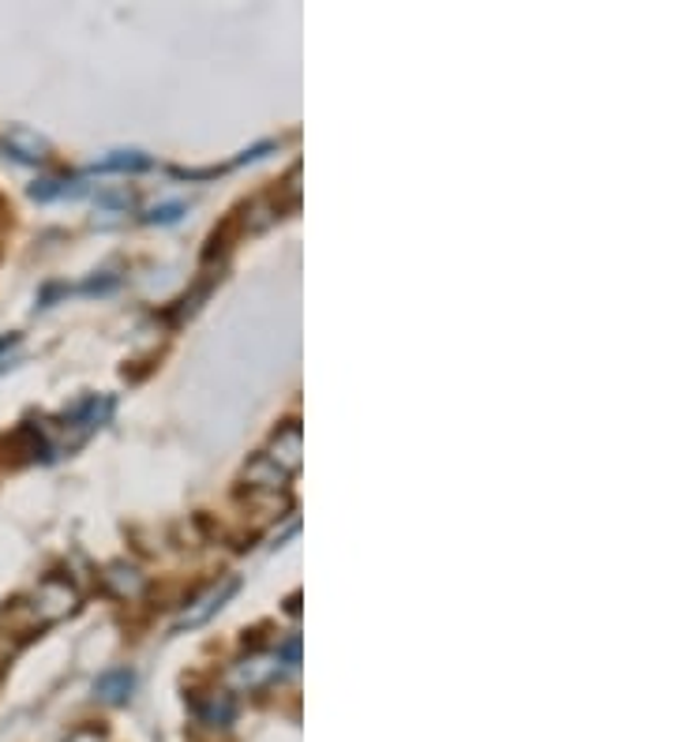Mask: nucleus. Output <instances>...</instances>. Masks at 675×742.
<instances>
[{"label":"nucleus","mask_w":675,"mask_h":742,"mask_svg":"<svg viewBox=\"0 0 675 742\" xmlns=\"http://www.w3.org/2000/svg\"><path fill=\"white\" fill-rule=\"evenodd\" d=\"M75 607H80V593H75V585L64 582V577H45L34 593L31 615H34L38 626H50V623H61L64 615H72Z\"/></svg>","instance_id":"f257e3e1"},{"label":"nucleus","mask_w":675,"mask_h":742,"mask_svg":"<svg viewBox=\"0 0 675 742\" xmlns=\"http://www.w3.org/2000/svg\"><path fill=\"white\" fill-rule=\"evenodd\" d=\"M300 454H304L300 424H285V427H278V435L271 439V451L263 454V458H267L278 473H285V477H293V473L300 469Z\"/></svg>","instance_id":"f03ea898"},{"label":"nucleus","mask_w":675,"mask_h":742,"mask_svg":"<svg viewBox=\"0 0 675 742\" xmlns=\"http://www.w3.org/2000/svg\"><path fill=\"white\" fill-rule=\"evenodd\" d=\"M236 589H241V582H236V577H225L222 585H214L211 593H203V596H199V601H196L192 607H188L184 615L177 618V630H188V626H203L207 618H211V615L218 612V607H222L225 601H230V596L236 593Z\"/></svg>","instance_id":"7ed1b4c3"},{"label":"nucleus","mask_w":675,"mask_h":742,"mask_svg":"<svg viewBox=\"0 0 675 742\" xmlns=\"http://www.w3.org/2000/svg\"><path fill=\"white\" fill-rule=\"evenodd\" d=\"M131 690H136V675L128 668H113L94 682V698H98L102 706H125Z\"/></svg>","instance_id":"20e7f679"},{"label":"nucleus","mask_w":675,"mask_h":742,"mask_svg":"<svg viewBox=\"0 0 675 742\" xmlns=\"http://www.w3.org/2000/svg\"><path fill=\"white\" fill-rule=\"evenodd\" d=\"M8 150L19 158V161H50V142H45L38 131L23 128V124H15V128H8Z\"/></svg>","instance_id":"39448f33"},{"label":"nucleus","mask_w":675,"mask_h":742,"mask_svg":"<svg viewBox=\"0 0 675 742\" xmlns=\"http://www.w3.org/2000/svg\"><path fill=\"white\" fill-rule=\"evenodd\" d=\"M102 582L113 596H120V601H128V596H139L143 593V574L136 566L128 563H113L106 566V574H102Z\"/></svg>","instance_id":"423d86ee"},{"label":"nucleus","mask_w":675,"mask_h":742,"mask_svg":"<svg viewBox=\"0 0 675 742\" xmlns=\"http://www.w3.org/2000/svg\"><path fill=\"white\" fill-rule=\"evenodd\" d=\"M155 161H150L143 150H113L109 158H102L94 169H102V173H143V169H150Z\"/></svg>","instance_id":"0eeeda50"},{"label":"nucleus","mask_w":675,"mask_h":742,"mask_svg":"<svg viewBox=\"0 0 675 742\" xmlns=\"http://www.w3.org/2000/svg\"><path fill=\"white\" fill-rule=\"evenodd\" d=\"M199 720L211 728H225L233 720V698L225 690H218L207 701H199Z\"/></svg>","instance_id":"6e6552de"},{"label":"nucleus","mask_w":675,"mask_h":742,"mask_svg":"<svg viewBox=\"0 0 675 742\" xmlns=\"http://www.w3.org/2000/svg\"><path fill=\"white\" fill-rule=\"evenodd\" d=\"M244 480L252 484V488H267V491H278L285 488V473H278L267 458H255L249 462V469H244Z\"/></svg>","instance_id":"1a4fd4ad"},{"label":"nucleus","mask_w":675,"mask_h":742,"mask_svg":"<svg viewBox=\"0 0 675 742\" xmlns=\"http://www.w3.org/2000/svg\"><path fill=\"white\" fill-rule=\"evenodd\" d=\"M274 675H278V660H244L241 668H236V682H244V687H263Z\"/></svg>","instance_id":"9d476101"},{"label":"nucleus","mask_w":675,"mask_h":742,"mask_svg":"<svg viewBox=\"0 0 675 742\" xmlns=\"http://www.w3.org/2000/svg\"><path fill=\"white\" fill-rule=\"evenodd\" d=\"M184 211H188L184 203H166V206H155V211L147 214V222L150 225H173V222H180V214Z\"/></svg>","instance_id":"9b49d317"},{"label":"nucleus","mask_w":675,"mask_h":742,"mask_svg":"<svg viewBox=\"0 0 675 742\" xmlns=\"http://www.w3.org/2000/svg\"><path fill=\"white\" fill-rule=\"evenodd\" d=\"M31 195L42 199V203H50V199H56V195H72V188L61 184V180H38V184L31 188Z\"/></svg>","instance_id":"f8f14e48"},{"label":"nucleus","mask_w":675,"mask_h":742,"mask_svg":"<svg viewBox=\"0 0 675 742\" xmlns=\"http://www.w3.org/2000/svg\"><path fill=\"white\" fill-rule=\"evenodd\" d=\"M282 660L289 664V668H297V660H300V637H289V642L282 645Z\"/></svg>","instance_id":"ddd939ff"},{"label":"nucleus","mask_w":675,"mask_h":742,"mask_svg":"<svg viewBox=\"0 0 675 742\" xmlns=\"http://www.w3.org/2000/svg\"><path fill=\"white\" fill-rule=\"evenodd\" d=\"M64 742H106V739H102L98 731H91V728H80V731H72Z\"/></svg>","instance_id":"4468645a"}]
</instances>
